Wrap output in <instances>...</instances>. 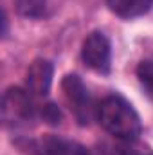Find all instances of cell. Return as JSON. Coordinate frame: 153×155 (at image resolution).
<instances>
[{
    "mask_svg": "<svg viewBox=\"0 0 153 155\" xmlns=\"http://www.w3.org/2000/svg\"><path fill=\"white\" fill-rule=\"evenodd\" d=\"M99 155H153V150L139 139H117L114 146H110L106 152H101Z\"/></svg>",
    "mask_w": 153,
    "mask_h": 155,
    "instance_id": "cell-8",
    "label": "cell"
},
{
    "mask_svg": "<svg viewBox=\"0 0 153 155\" xmlns=\"http://www.w3.org/2000/svg\"><path fill=\"white\" fill-rule=\"evenodd\" d=\"M18 13L25 18L38 20L47 15V0H15Z\"/></svg>",
    "mask_w": 153,
    "mask_h": 155,
    "instance_id": "cell-9",
    "label": "cell"
},
{
    "mask_svg": "<svg viewBox=\"0 0 153 155\" xmlns=\"http://www.w3.org/2000/svg\"><path fill=\"white\" fill-rule=\"evenodd\" d=\"M54 78V67L49 60H34L25 72V88L38 97H45L50 90Z\"/></svg>",
    "mask_w": 153,
    "mask_h": 155,
    "instance_id": "cell-5",
    "label": "cell"
},
{
    "mask_svg": "<svg viewBox=\"0 0 153 155\" xmlns=\"http://www.w3.org/2000/svg\"><path fill=\"white\" fill-rule=\"evenodd\" d=\"M110 11L119 18L132 20L146 15L153 5V0H106Z\"/></svg>",
    "mask_w": 153,
    "mask_h": 155,
    "instance_id": "cell-7",
    "label": "cell"
},
{
    "mask_svg": "<svg viewBox=\"0 0 153 155\" xmlns=\"http://www.w3.org/2000/svg\"><path fill=\"white\" fill-rule=\"evenodd\" d=\"M81 58L85 65L99 74H108L112 65V45L101 31H92L81 45Z\"/></svg>",
    "mask_w": 153,
    "mask_h": 155,
    "instance_id": "cell-4",
    "label": "cell"
},
{
    "mask_svg": "<svg viewBox=\"0 0 153 155\" xmlns=\"http://www.w3.org/2000/svg\"><path fill=\"white\" fill-rule=\"evenodd\" d=\"M96 117L99 124L115 139H139L142 123L137 110L122 96L110 94L96 105Z\"/></svg>",
    "mask_w": 153,
    "mask_h": 155,
    "instance_id": "cell-1",
    "label": "cell"
},
{
    "mask_svg": "<svg viewBox=\"0 0 153 155\" xmlns=\"http://www.w3.org/2000/svg\"><path fill=\"white\" fill-rule=\"evenodd\" d=\"M135 74H137L141 87L144 88V92L153 99V60H142L137 65Z\"/></svg>",
    "mask_w": 153,
    "mask_h": 155,
    "instance_id": "cell-10",
    "label": "cell"
},
{
    "mask_svg": "<svg viewBox=\"0 0 153 155\" xmlns=\"http://www.w3.org/2000/svg\"><path fill=\"white\" fill-rule=\"evenodd\" d=\"M40 108L33 101V94L27 88L9 87L2 97V119L5 124H25L38 116Z\"/></svg>",
    "mask_w": 153,
    "mask_h": 155,
    "instance_id": "cell-2",
    "label": "cell"
},
{
    "mask_svg": "<svg viewBox=\"0 0 153 155\" xmlns=\"http://www.w3.org/2000/svg\"><path fill=\"white\" fill-rule=\"evenodd\" d=\"M40 150H41V155H94L83 144L60 135H47L41 141Z\"/></svg>",
    "mask_w": 153,
    "mask_h": 155,
    "instance_id": "cell-6",
    "label": "cell"
},
{
    "mask_svg": "<svg viewBox=\"0 0 153 155\" xmlns=\"http://www.w3.org/2000/svg\"><path fill=\"white\" fill-rule=\"evenodd\" d=\"M38 116H41L43 121H47V123H50V124H58L60 119H61V112H60V108H58L54 103H47V105H43V107L40 108Z\"/></svg>",
    "mask_w": 153,
    "mask_h": 155,
    "instance_id": "cell-11",
    "label": "cell"
},
{
    "mask_svg": "<svg viewBox=\"0 0 153 155\" xmlns=\"http://www.w3.org/2000/svg\"><path fill=\"white\" fill-rule=\"evenodd\" d=\"M61 94L77 123L83 126L88 124L92 116H96V105L92 103V97L83 79L77 74H67L61 79Z\"/></svg>",
    "mask_w": 153,
    "mask_h": 155,
    "instance_id": "cell-3",
    "label": "cell"
}]
</instances>
